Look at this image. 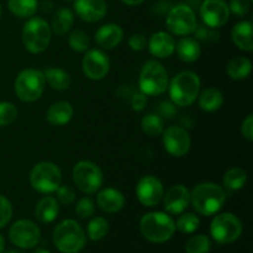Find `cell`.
<instances>
[{"instance_id":"6da1fadb","label":"cell","mask_w":253,"mask_h":253,"mask_svg":"<svg viewBox=\"0 0 253 253\" xmlns=\"http://www.w3.org/2000/svg\"><path fill=\"white\" fill-rule=\"evenodd\" d=\"M226 202V193L221 185L212 182H203L190 192V204L197 214L211 216L217 214Z\"/></svg>"},{"instance_id":"7a4b0ae2","label":"cell","mask_w":253,"mask_h":253,"mask_svg":"<svg viewBox=\"0 0 253 253\" xmlns=\"http://www.w3.org/2000/svg\"><path fill=\"white\" fill-rule=\"evenodd\" d=\"M199 76L193 71H182L175 74L168 84L169 98L175 106L187 108L198 99L200 93Z\"/></svg>"},{"instance_id":"3957f363","label":"cell","mask_w":253,"mask_h":253,"mask_svg":"<svg viewBox=\"0 0 253 253\" xmlns=\"http://www.w3.org/2000/svg\"><path fill=\"white\" fill-rule=\"evenodd\" d=\"M140 231L147 241L152 244H165L172 239L177 230L174 220L169 214L152 211L141 217Z\"/></svg>"},{"instance_id":"277c9868","label":"cell","mask_w":253,"mask_h":253,"mask_svg":"<svg viewBox=\"0 0 253 253\" xmlns=\"http://www.w3.org/2000/svg\"><path fill=\"white\" fill-rule=\"evenodd\" d=\"M52 240L56 249L61 253H78L86 244L83 227L72 219L63 220L54 227Z\"/></svg>"},{"instance_id":"5b68a950","label":"cell","mask_w":253,"mask_h":253,"mask_svg":"<svg viewBox=\"0 0 253 253\" xmlns=\"http://www.w3.org/2000/svg\"><path fill=\"white\" fill-rule=\"evenodd\" d=\"M25 48L34 54H40L48 48L52 30L48 22L40 16H32L25 22L21 34Z\"/></svg>"},{"instance_id":"8992f818","label":"cell","mask_w":253,"mask_h":253,"mask_svg":"<svg viewBox=\"0 0 253 253\" xmlns=\"http://www.w3.org/2000/svg\"><path fill=\"white\" fill-rule=\"evenodd\" d=\"M169 78L168 72L158 61H147L138 76V86L146 96H158L167 91Z\"/></svg>"},{"instance_id":"52a82bcc","label":"cell","mask_w":253,"mask_h":253,"mask_svg":"<svg viewBox=\"0 0 253 253\" xmlns=\"http://www.w3.org/2000/svg\"><path fill=\"white\" fill-rule=\"evenodd\" d=\"M30 185L40 194H52L62 184V170L49 161H42L30 172Z\"/></svg>"},{"instance_id":"ba28073f","label":"cell","mask_w":253,"mask_h":253,"mask_svg":"<svg viewBox=\"0 0 253 253\" xmlns=\"http://www.w3.org/2000/svg\"><path fill=\"white\" fill-rule=\"evenodd\" d=\"M43 72L35 68H26L17 74L14 83V90L17 98L24 103L39 100L44 91Z\"/></svg>"},{"instance_id":"9c48e42d","label":"cell","mask_w":253,"mask_h":253,"mask_svg":"<svg viewBox=\"0 0 253 253\" xmlns=\"http://www.w3.org/2000/svg\"><path fill=\"white\" fill-rule=\"evenodd\" d=\"M72 179L76 187L86 195L95 194L101 188L104 174L101 168L91 161H79L72 169Z\"/></svg>"},{"instance_id":"30bf717a","label":"cell","mask_w":253,"mask_h":253,"mask_svg":"<svg viewBox=\"0 0 253 253\" xmlns=\"http://www.w3.org/2000/svg\"><path fill=\"white\" fill-rule=\"evenodd\" d=\"M242 231V221L231 212L217 214L210 224V235L220 245H229L237 241Z\"/></svg>"},{"instance_id":"8fae6325","label":"cell","mask_w":253,"mask_h":253,"mask_svg":"<svg viewBox=\"0 0 253 253\" xmlns=\"http://www.w3.org/2000/svg\"><path fill=\"white\" fill-rule=\"evenodd\" d=\"M166 25L169 34L175 36H189L198 26L197 15L189 5L178 4L168 11Z\"/></svg>"},{"instance_id":"7c38bea8","label":"cell","mask_w":253,"mask_h":253,"mask_svg":"<svg viewBox=\"0 0 253 253\" xmlns=\"http://www.w3.org/2000/svg\"><path fill=\"white\" fill-rule=\"evenodd\" d=\"M9 240L19 249H35L41 241V230L36 222L27 219H20L10 227Z\"/></svg>"},{"instance_id":"4fadbf2b","label":"cell","mask_w":253,"mask_h":253,"mask_svg":"<svg viewBox=\"0 0 253 253\" xmlns=\"http://www.w3.org/2000/svg\"><path fill=\"white\" fill-rule=\"evenodd\" d=\"M163 147L167 151L168 155L173 157H184L190 151L192 138L189 132L184 127L178 125L168 126L162 132Z\"/></svg>"},{"instance_id":"5bb4252c","label":"cell","mask_w":253,"mask_h":253,"mask_svg":"<svg viewBox=\"0 0 253 253\" xmlns=\"http://www.w3.org/2000/svg\"><path fill=\"white\" fill-rule=\"evenodd\" d=\"M82 69L84 76L90 81H101L110 71V59L101 49L89 48L82 59Z\"/></svg>"},{"instance_id":"9a60e30c","label":"cell","mask_w":253,"mask_h":253,"mask_svg":"<svg viewBox=\"0 0 253 253\" xmlns=\"http://www.w3.org/2000/svg\"><path fill=\"white\" fill-rule=\"evenodd\" d=\"M199 14L205 26L216 30L227 24L231 12L225 0H204Z\"/></svg>"},{"instance_id":"2e32d148","label":"cell","mask_w":253,"mask_h":253,"mask_svg":"<svg viewBox=\"0 0 253 253\" xmlns=\"http://www.w3.org/2000/svg\"><path fill=\"white\" fill-rule=\"evenodd\" d=\"M165 188L156 175H143L136 185L137 200L146 208H155L162 202Z\"/></svg>"},{"instance_id":"e0dca14e","label":"cell","mask_w":253,"mask_h":253,"mask_svg":"<svg viewBox=\"0 0 253 253\" xmlns=\"http://www.w3.org/2000/svg\"><path fill=\"white\" fill-rule=\"evenodd\" d=\"M162 203L167 214H182L190 205V190L183 184L173 185L163 194Z\"/></svg>"},{"instance_id":"ac0fdd59","label":"cell","mask_w":253,"mask_h":253,"mask_svg":"<svg viewBox=\"0 0 253 253\" xmlns=\"http://www.w3.org/2000/svg\"><path fill=\"white\" fill-rule=\"evenodd\" d=\"M73 10L82 21L94 24L106 16L108 4L105 0H74Z\"/></svg>"},{"instance_id":"d6986e66","label":"cell","mask_w":253,"mask_h":253,"mask_svg":"<svg viewBox=\"0 0 253 253\" xmlns=\"http://www.w3.org/2000/svg\"><path fill=\"white\" fill-rule=\"evenodd\" d=\"M175 40L172 34L166 31H157L150 37L147 44L150 53L160 59L169 58L175 51Z\"/></svg>"},{"instance_id":"ffe728a7","label":"cell","mask_w":253,"mask_h":253,"mask_svg":"<svg viewBox=\"0 0 253 253\" xmlns=\"http://www.w3.org/2000/svg\"><path fill=\"white\" fill-rule=\"evenodd\" d=\"M96 193V205L106 214H115L125 207V197L116 188L108 187Z\"/></svg>"},{"instance_id":"44dd1931","label":"cell","mask_w":253,"mask_h":253,"mask_svg":"<svg viewBox=\"0 0 253 253\" xmlns=\"http://www.w3.org/2000/svg\"><path fill=\"white\" fill-rule=\"evenodd\" d=\"M124 30L118 24H105L96 30L94 35L95 43L103 49H113L121 43Z\"/></svg>"},{"instance_id":"7402d4cb","label":"cell","mask_w":253,"mask_h":253,"mask_svg":"<svg viewBox=\"0 0 253 253\" xmlns=\"http://www.w3.org/2000/svg\"><path fill=\"white\" fill-rule=\"evenodd\" d=\"M74 115V109L71 103L66 100L54 101L49 105L46 113V120L49 125L61 127L71 123Z\"/></svg>"},{"instance_id":"603a6c76","label":"cell","mask_w":253,"mask_h":253,"mask_svg":"<svg viewBox=\"0 0 253 253\" xmlns=\"http://www.w3.org/2000/svg\"><path fill=\"white\" fill-rule=\"evenodd\" d=\"M231 40L235 46L245 52L253 51V26L251 21H240L232 27Z\"/></svg>"},{"instance_id":"cb8c5ba5","label":"cell","mask_w":253,"mask_h":253,"mask_svg":"<svg viewBox=\"0 0 253 253\" xmlns=\"http://www.w3.org/2000/svg\"><path fill=\"white\" fill-rule=\"evenodd\" d=\"M175 52H177L178 58L185 63H193L198 61L202 54V46L199 43V40L194 37L183 36L182 39L175 43Z\"/></svg>"},{"instance_id":"d4e9b609","label":"cell","mask_w":253,"mask_h":253,"mask_svg":"<svg viewBox=\"0 0 253 253\" xmlns=\"http://www.w3.org/2000/svg\"><path fill=\"white\" fill-rule=\"evenodd\" d=\"M59 214V203L56 198L46 197L41 198L35 207V216L42 224H51L57 219Z\"/></svg>"},{"instance_id":"484cf974","label":"cell","mask_w":253,"mask_h":253,"mask_svg":"<svg viewBox=\"0 0 253 253\" xmlns=\"http://www.w3.org/2000/svg\"><path fill=\"white\" fill-rule=\"evenodd\" d=\"M74 25V12L69 7H59L54 12L52 21L49 24L52 34L62 37L68 34Z\"/></svg>"},{"instance_id":"4316f807","label":"cell","mask_w":253,"mask_h":253,"mask_svg":"<svg viewBox=\"0 0 253 253\" xmlns=\"http://www.w3.org/2000/svg\"><path fill=\"white\" fill-rule=\"evenodd\" d=\"M198 103H199L202 110L207 111V113H214V111L219 110L224 104V94L220 89L215 88V86H209L200 91L198 95Z\"/></svg>"},{"instance_id":"83f0119b","label":"cell","mask_w":253,"mask_h":253,"mask_svg":"<svg viewBox=\"0 0 253 253\" xmlns=\"http://www.w3.org/2000/svg\"><path fill=\"white\" fill-rule=\"evenodd\" d=\"M42 72H43L46 83L54 90L64 91L71 86V74L64 71V69L57 68V67H49V68L44 69Z\"/></svg>"},{"instance_id":"f1b7e54d","label":"cell","mask_w":253,"mask_h":253,"mask_svg":"<svg viewBox=\"0 0 253 253\" xmlns=\"http://www.w3.org/2000/svg\"><path fill=\"white\" fill-rule=\"evenodd\" d=\"M252 62L247 57L236 56L229 61L226 66V73L234 81H244L251 74Z\"/></svg>"},{"instance_id":"f546056e","label":"cell","mask_w":253,"mask_h":253,"mask_svg":"<svg viewBox=\"0 0 253 253\" xmlns=\"http://www.w3.org/2000/svg\"><path fill=\"white\" fill-rule=\"evenodd\" d=\"M7 9L20 19H30L39 10V0H7Z\"/></svg>"},{"instance_id":"4dcf8cb0","label":"cell","mask_w":253,"mask_h":253,"mask_svg":"<svg viewBox=\"0 0 253 253\" xmlns=\"http://www.w3.org/2000/svg\"><path fill=\"white\" fill-rule=\"evenodd\" d=\"M247 183V173L241 167H232L222 177V184L226 189L236 192L242 189Z\"/></svg>"},{"instance_id":"1f68e13d","label":"cell","mask_w":253,"mask_h":253,"mask_svg":"<svg viewBox=\"0 0 253 253\" xmlns=\"http://www.w3.org/2000/svg\"><path fill=\"white\" fill-rule=\"evenodd\" d=\"M141 130L148 137H157L165 130V123L158 114H147L141 119Z\"/></svg>"},{"instance_id":"d6a6232c","label":"cell","mask_w":253,"mask_h":253,"mask_svg":"<svg viewBox=\"0 0 253 253\" xmlns=\"http://www.w3.org/2000/svg\"><path fill=\"white\" fill-rule=\"evenodd\" d=\"M86 232L91 241H100L109 232L108 220L103 216L93 217L86 226Z\"/></svg>"},{"instance_id":"836d02e7","label":"cell","mask_w":253,"mask_h":253,"mask_svg":"<svg viewBox=\"0 0 253 253\" xmlns=\"http://www.w3.org/2000/svg\"><path fill=\"white\" fill-rule=\"evenodd\" d=\"M175 222V230L182 234H193L199 229L200 219L194 212H182Z\"/></svg>"},{"instance_id":"e575fe53","label":"cell","mask_w":253,"mask_h":253,"mask_svg":"<svg viewBox=\"0 0 253 253\" xmlns=\"http://www.w3.org/2000/svg\"><path fill=\"white\" fill-rule=\"evenodd\" d=\"M68 44L72 51L77 53H85L90 48V40L82 30H73L68 36Z\"/></svg>"},{"instance_id":"d590c367","label":"cell","mask_w":253,"mask_h":253,"mask_svg":"<svg viewBox=\"0 0 253 253\" xmlns=\"http://www.w3.org/2000/svg\"><path fill=\"white\" fill-rule=\"evenodd\" d=\"M211 242L205 235H194L185 244L187 253H209Z\"/></svg>"},{"instance_id":"8d00e7d4","label":"cell","mask_w":253,"mask_h":253,"mask_svg":"<svg viewBox=\"0 0 253 253\" xmlns=\"http://www.w3.org/2000/svg\"><path fill=\"white\" fill-rule=\"evenodd\" d=\"M17 108L10 101H0V127L9 126L16 120Z\"/></svg>"},{"instance_id":"74e56055","label":"cell","mask_w":253,"mask_h":253,"mask_svg":"<svg viewBox=\"0 0 253 253\" xmlns=\"http://www.w3.org/2000/svg\"><path fill=\"white\" fill-rule=\"evenodd\" d=\"M95 212V203L89 197H83L76 204V214L81 219H89Z\"/></svg>"},{"instance_id":"f35d334b","label":"cell","mask_w":253,"mask_h":253,"mask_svg":"<svg viewBox=\"0 0 253 253\" xmlns=\"http://www.w3.org/2000/svg\"><path fill=\"white\" fill-rule=\"evenodd\" d=\"M56 199L57 202L61 203L62 205H72L76 202V190L71 185H59L58 189L56 190Z\"/></svg>"},{"instance_id":"ab89813d","label":"cell","mask_w":253,"mask_h":253,"mask_svg":"<svg viewBox=\"0 0 253 253\" xmlns=\"http://www.w3.org/2000/svg\"><path fill=\"white\" fill-rule=\"evenodd\" d=\"M12 217V205L6 197L0 194V229L6 226Z\"/></svg>"},{"instance_id":"60d3db41","label":"cell","mask_w":253,"mask_h":253,"mask_svg":"<svg viewBox=\"0 0 253 253\" xmlns=\"http://www.w3.org/2000/svg\"><path fill=\"white\" fill-rule=\"evenodd\" d=\"M230 12L236 16H246L251 9V0H230L229 4Z\"/></svg>"},{"instance_id":"b9f144b4","label":"cell","mask_w":253,"mask_h":253,"mask_svg":"<svg viewBox=\"0 0 253 253\" xmlns=\"http://www.w3.org/2000/svg\"><path fill=\"white\" fill-rule=\"evenodd\" d=\"M128 47H130L132 51L140 52L142 49L146 48L147 46V39L143 34H132L128 37Z\"/></svg>"},{"instance_id":"7bdbcfd3","label":"cell","mask_w":253,"mask_h":253,"mask_svg":"<svg viewBox=\"0 0 253 253\" xmlns=\"http://www.w3.org/2000/svg\"><path fill=\"white\" fill-rule=\"evenodd\" d=\"M146 105H147V96L145 95L143 93H137V94H133L131 96V108H132L133 111H140L145 110Z\"/></svg>"},{"instance_id":"ee69618b","label":"cell","mask_w":253,"mask_h":253,"mask_svg":"<svg viewBox=\"0 0 253 253\" xmlns=\"http://www.w3.org/2000/svg\"><path fill=\"white\" fill-rule=\"evenodd\" d=\"M241 133L247 141L253 140V115L249 114L241 125Z\"/></svg>"},{"instance_id":"f6af8a7d","label":"cell","mask_w":253,"mask_h":253,"mask_svg":"<svg viewBox=\"0 0 253 253\" xmlns=\"http://www.w3.org/2000/svg\"><path fill=\"white\" fill-rule=\"evenodd\" d=\"M125 5H128V6H137V5L142 4L145 0H121Z\"/></svg>"},{"instance_id":"bcb514c9","label":"cell","mask_w":253,"mask_h":253,"mask_svg":"<svg viewBox=\"0 0 253 253\" xmlns=\"http://www.w3.org/2000/svg\"><path fill=\"white\" fill-rule=\"evenodd\" d=\"M5 251V240L4 237L0 235V253H4Z\"/></svg>"},{"instance_id":"7dc6e473","label":"cell","mask_w":253,"mask_h":253,"mask_svg":"<svg viewBox=\"0 0 253 253\" xmlns=\"http://www.w3.org/2000/svg\"><path fill=\"white\" fill-rule=\"evenodd\" d=\"M34 253H51V252H49L48 250H46V249H37Z\"/></svg>"},{"instance_id":"c3c4849f","label":"cell","mask_w":253,"mask_h":253,"mask_svg":"<svg viewBox=\"0 0 253 253\" xmlns=\"http://www.w3.org/2000/svg\"><path fill=\"white\" fill-rule=\"evenodd\" d=\"M4 253H24L20 250H7V251H4Z\"/></svg>"},{"instance_id":"681fc988","label":"cell","mask_w":253,"mask_h":253,"mask_svg":"<svg viewBox=\"0 0 253 253\" xmlns=\"http://www.w3.org/2000/svg\"><path fill=\"white\" fill-rule=\"evenodd\" d=\"M1 14H2V9H1V5H0V17H1Z\"/></svg>"},{"instance_id":"f907efd6","label":"cell","mask_w":253,"mask_h":253,"mask_svg":"<svg viewBox=\"0 0 253 253\" xmlns=\"http://www.w3.org/2000/svg\"><path fill=\"white\" fill-rule=\"evenodd\" d=\"M64 1H68V2H73L74 0H64Z\"/></svg>"},{"instance_id":"816d5d0a","label":"cell","mask_w":253,"mask_h":253,"mask_svg":"<svg viewBox=\"0 0 253 253\" xmlns=\"http://www.w3.org/2000/svg\"><path fill=\"white\" fill-rule=\"evenodd\" d=\"M251 1H252V0H251Z\"/></svg>"}]
</instances>
